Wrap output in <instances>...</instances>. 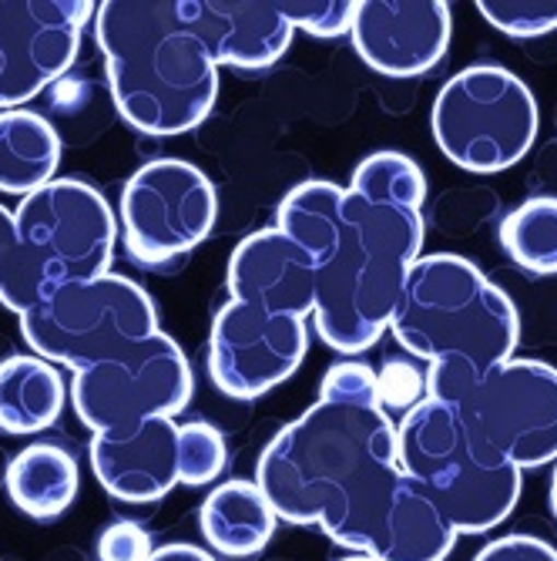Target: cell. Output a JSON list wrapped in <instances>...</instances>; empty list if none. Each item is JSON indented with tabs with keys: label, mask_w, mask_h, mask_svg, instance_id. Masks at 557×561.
I'll list each match as a JSON object with an SVG mask.
<instances>
[{
	"label": "cell",
	"mask_w": 557,
	"mask_h": 561,
	"mask_svg": "<svg viewBox=\"0 0 557 561\" xmlns=\"http://www.w3.org/2000/svg\"><path fill=\"white\" fill-rule=\"evenodd\" d=\"M256 484L279 522L323 528L357 554H373L403 484L396 424L383 407L316 400L263 450Z\"/></svg>",
	"instance_id": "obj_1"
},
{
	"label": "cell",
	"mask_w": 557,
	"mask_h": 561,
	"mask_svg": "<svg viewBox=\"0 0 557 561\" xmlns=\"http://www.w3.org/2000/svg\"><path fill=\"white\" fill-rule=\"evenodd\" d=\"M118 115L141 135L172 138L216 108L219 65L182 0H108L94 14Z\"/></svg>",
	"instance_id": "obj_2"
},
{
	"label": "cell",
	"mask_w": 557,
	"mask_h": 561,
	"mask_svg": "<svg viewBox=\"0 0 557 561\" xmlns=\"http://www.w3.org/2000/svg\"><path fill=\"white\" fill-rule=\"evenodd\" d=\"M390 330L427 364V400L440 403H461L487 370L514 360L521 343L511 296L453 252L417 260Z\"/></svg>",
	"instance_id": "obj_3"
},
{
	"label": "cell",
	"mask_w": 557,
	"mask_h": 561,
	"mask_svg": "<svg viewBox=\"0 0 557 561\" xmlns=\"http://www.w3.org/2000/svg\"><path fill=\"white\" fill-rule=\"evenodd\" d=\"M423 213L346 188L343 236L316 273V336L339 353L370 350L393 323L423 249Z\"/></svg>",
	"instance_id": "obj_4"
},
{
	"label": "cell",
	"mask_w": 557,
	"mask_h": 561,
	"mask_svg": "<svg viewBox=\"0 0 557 561\" xmlns=\"http://www.w3.org/2000/svg\"><path fill=\"white\" fill-rule=\"evenodd\" d=\"M399 471L417 481L457 535H484L508 518L524 471L497 454L457 403L423 400L396 424Z\"/></svg>",
	"instance_id": "obj_5"
},
{
	"label": "cell",
	"mask_w": 557,
	"mask_h": 561,
	"mask_svg": "<svg viewBox=\"0 0 557 561\" xmlns=\"http://www.w3.org/2000/svg\"><path fill=\"white\" fill-rule=\"evenodd\" d=\"M14 222L21 242V276L11 313L24 317L61 286L108 276L118 219L105 195L88 182H47L21 198Z\"/></svg>",
	"instance_id": "obj_6"
},
{
	"label": "cell",
	"mask_w": 557,
	"mask_h": 561,
	"mask_svg": "<svg viewBox=\"0 0 557 561\" xmlns=\"http://www.w3.org/2000/svg\"><path fill=\"white\" fill-rule=\"evenodd\" d=\"M433 141L443 156L474 175L518 165L541 128L531 88L500 65H474L453 75L430 112Z\"/></svg>",
	"instance_id": "obj_7"
},
{
	"label": "cell",
	"mask_w": 557,
	"mask_h": 561,
	"mask_svg": "<svg viewBox=\"0 0 557 561\" xmlns=\"http://www.w3.org/2000/svg\"><path fill=\"white\" fill-rule=\"evenodd\" d=\"M34 356L71 370L118 356L159 333L151 296L125 276H97L61 286L21 317Z\"/></svg>",
	"instance_id": "obj_8"
},
{
	"label": "cell",
	"mask_w": 557,
	"mask_h": 561,
	"mask_svg": "<svg viewBox=\"0 0 557 561\" xmlns=\"http://www.w3.org/2000/svg\"><path fill=\"white\" fill-rule=\"evenodd\" d=\"M192 390L188 356L159 330L118 356L74 370L71 403L88 431L112 434L159 417L175 421V414L188 407Z\"/></svg>",
	"instance_id": "obj_9"
},
{
	"label": "cell",
	"mask_w": 557,
	"mask_h": 561,
	"mask_svg": "<svg viewBox=\"0 0 557 561\" xmlns=\"http://www.w3.org/2000/svg\"><path fill=\"white\" fill-rule=\"evenodd\" d=\"M118 216L128 256L138 266H162L212 236L219 195L198 165L155 159L128 179Z\"/></svg>",
	"instance_id": "obj_10"
},
{
	"label": "cell",
	"mask_w": 557,
	"mask_h": 561,
	"mask_svg": "<svg viewBox=\"0 0 557 561\" xmlns=\"http://www.w3.org/2000/svg\"><path fill=\"white\" fill-rule=\"evenodd\" d=\"M457 407L464 421L521 471L557 461V370L550 364H500Z\"/></svg>",
	"instance_id": "obj_11"
},
{
	"label": "cell",
	"mask_w": 557,
	"mask_h": 561,
	"mask_svg": "<svg viewBox=\"0 0 557 561\" xmlns=\"http://www.w3.org/2000/svg\"><path fill=\"white\" fill-rule=\"evenodd\" d=\"M310 350V320L229 299L212 320L209 377L235 400H256L286 383Z\"/></svg>",
	"instance_id": "obj_12"
},
{
	"label": "cell",
	"mask_w": 557,
	"mask_h": 561,
	"mask_svg": "<svg viewBox=\"0 0 557 561\" xmlns=\"http://www.w3.org/2000/svg\"><path fill=\"white\" fill-rule=\"evenodd\" d=\"M88 0H0V112L24 108L78 58Z\"/></svg>",
	"instance_id": "obj_13"
},
{
	"label": "cell",
	"mask_w": 557,
	"mask_h": 561,
	"mask_svg": "<svg viewBox=\"0 0 557 561\" xmlns=\"http://www.w3.org/2000/svg\"><path fill=\"white\" fill-rule=\"evenodd\" d=\"M453 21L440 0H357L352 47L383 78H420L450 47Z\"/></svg>",
	"instance_id": "obj_14"
},
{
	"label": "cell",
	"mask_w": 557,
	"mask_h": 561,
	"mask_svg": "<svg viewBox=\"0 0 557 561\" xmlns=\"http://www.w3.org/2000/svg\"><path fill=\"white\" fill-rule=\"evenodd\" d=\"M316 273L320 266L276 226L259 229L232 249L229 299L310 320L316 313Z\"/></svg>",
	"instance_id": "obj_15"
},
{
	"label": "cell",
	"mask_w": 557,
	"mask_h": 561,
	"mask_svg": "<svg viewBox=\"0 0 557 561\" xmlns=\"http://www.w3.org/2000/svg\"><path fill=\"white\" fill-rule=\"evenodd\" d=\"M88 454L94 478L118 501L151 504L178 484V424L172 417L94 434Z\"/></svg>",
	"instance_id": "obj_16"
},
{
	"label": "cell",
	"mask_w": 557,
	"mask_h": 561,
	"mask_svg": "<svg viewBox=\"0 0 557 561\" xmlns=\"http://www.w3.org/2000/svg\"><path fill=\"white\" fill-rule=\"evenodd\" d=\"M182 11L219 68L266 71L292 44V24L259 0H182Z\"/></svg>",
	"instance_id": "obj_17"
},
{
	"label": "cell",
	"mask_w": 557,
	"mask_h": 561,
	"mask_svg": "<svg viewBox=\"0 0 557 561\" xmlns=\"http://www.w3.org/2000/svg\"><path fill=\"white\" fill-rule=\"evenodd\" d=\"M201 535L206 541L225 554V558H248L259 554L272 531H276V512L269 497L256 481H225L219 484L206 504H201Z\"/></svg>",
	"instance_id": "obj_18"
},
{
	"label": "cell",
	"mask_w": 557,
	"mask_h": 561,
	"mask_svg": "<svg viewBox=\"0 0 557 561\" xmlns=\"http://www.w3.org/2000/svg\"><path fill=\"white\" fill-rule=\"evenodd\" d=\"M457 531L443 518V512L433 504V497L403 474V484L396 491V501L386 515L383 535L373 548V558L380 561H443Z\"/></svg>",
	"instance_id": "obj_19"
},
{
	"label": "cell",
	"mask_w": 557,
	"mask_h": 561,
	"mask_svg": "<svg viewBox=\"0 0 557 561\" xmlns=\"http://www.w3.org/2000/svg\"><path fill=\"white\" fill-rule=\"evenodd\" d=\"M8 494L34 522H50L65 515L78 497V461L58 444H31L18 450L8 465Z\"/></svg>",
	"instance_id": "obj_20"
},
{
	"label": "cell",
	"mask_w": 557,
	"mask_h": 561,
	"mask_svg": "<svg viewBox=\"0 0 557 561\" xmlns=\"http://www.w3.org/2000/svg\"><path fill=\"white\" fill-rule=\"evenodd\" d=\"M61 138L44 115L14 108L0 112V192L27 198L55 182Z\"/></svg>",
	"instance_id": "obj_21"
},
{
	"label": "cell",
	"mask_w": 557,
	"mask_h": 561,
	"mask_svg": "<svg viewBox=\"0 0 557 561\" xmlns=\"http://www.w3.org/2000/svg\"><path fill=\"white\" fill-rule=\"evenodd\" d=\"M65 377L40 356H8L0 364V431L37 434L65 411Z\"/></svg>",
	"instance_id": "obj_22"
},
{
	"label": "cell",
	"mask_w": 557,
	"mask_h": 561,
	"mask_svg": "<svg viewBox=\"0 0 557 561\" xmlns=\"http://www.w3.org/2000/svg\"><path fill=\"white\" fill-rule=\"evenodd\" d=\"M343 209H346V188L326 179L299 182L279 202L276 229L292 239L306 256L323 266L343 236Z\"/></svg>",
	"instance_id": "obj_23"
},
{
	"label": "cell",
	"mask_w": 557,
	"mask_h": 561,
	"mask_svg": "<svg viewBox=\"0 0 557 561\" xmlns=\"http://www.w3.org/2000/svg\"><path fill=\"white\" fill-rule=\"evenodd\" d=\"M500 249L531 276H557V198L537 195L503 216Z\"/></svg>",
	"instance_id": "obj_24"
},
{
	"label": "cell",
	"mask_w": 557,
	"mask_h": 561,
	"mask_svg": "<svg viewBox=\"0 0 557 561\" xmlns=\"http://www.w3.org/2000/svg\"><path fill=\"white\" fill-rule=\"evenodd\" d=\"M346 188L380 206H407L423 213L427 202V175L403 151H373L357 165Z\"/></svg>",
	"instance_id": "obj_25"
},
{
	"label": "cell",
	"mask_w": 557,
	"mask_h": 561,
	"mask_svg": "<svg viewBox=\"0 0 557 561\" xmlns=\"http://www.w3.org/2000/svg\"><path fill=\"white\" fill-rule=\"evenodd\" d=\"M225 437L206 424V421H188L178 424V484L198 488L209 484L222 474L225 468Z\"/></svg>",
	"instance_id": "obj_26"
},
{
	"label": "cell",
	"mask_w": 557,
	"mask_h": 561,
	"mask_svg": "<svg viewBox=\"0 0 557 561\" xmlns=\"http://www.w3.org/2000/svg\"><path fill=\"white\" fill-rule=\"evenodd\" d=\"M480 18L500 34L531 41L557 27V0H480Z\"/></svg>",
	"instance_id": "obj_27"
},
{
	"label": "cell",
	"mask_w": 557,
	"mask_h": 561,
	"mask_svg": "<svg viewBox=\"0 0 557 561\" xmlns=\"http://www.w3.org/2000/svg\"><path fill=\"white\" fill-rule=\"evenodd\" d=\"M279 14L310 37H343L352 31V14L357 0H279Z\"/></svg>",
	"instance_id": "obj_28"
},
{
	"label": "cell",
	"mask_w": 557,
	"mask_h": 561,
	"mask_svg": "<svg viewBox=\"0 0 557 561\" xmlns=\"http://www.w3.org/2000/svg\"><path fill=\"white\" fill-rule=\"evenodd\" d=\"M320 400H336V403H352V407H380V383L376 370L367 364H336L326 370L320 383Z\"/></svg>",
	"instance_id": "obj_29"
},
{
	"label": "cell",
	"mask_w": 557,
	"mask_h": 561,
	"mask_svg": "<svg viewBox=\"0 0 557 561\" xmlns=\"http://www.w3.org/2000/svg\"><path fill=\"white\" fill-rule=\"evenodd\" d=\"M380 383V407L390 411H414L417 403L427 400V374H420L410 364H386L383 374H376Z\"/></svg>",
	"instance_id": "obj_30"
},
{
	"label": "cell",
	"mask_w": 557,
	"mask_h": 561,
	"mask_svg": "<svg viewBox=\"0 0 557 561\" xmlns=\"http://www.w3.org/2000/svg\"><path fill=\"white\" fill-rule=\"evenodd\" d=\"M151 535L135 522H115L97 535V561H151Z\"/></svg>",
	"instance_id": "obj_31"
},
{
	"label": "cell",
	"mask_w": 557,
	"mask_h": 561,
	"mask_svg": "<svg viewBox=\"0 0 557 561\" xmlns=\"http://www.w3.org/2000/svg\"><path fill=\"white\" fill-rule=\"evenodd\" d=\"M18 276H21V242H18V222L8 206H0V302L14 306L18 296Z\"/></svg>",
	"instance_id": "obj_32"
},
{
	"label": "cell",
	"mask_w": 557,
	"mask_h": 561,
	"mask_svg": "<svg viewBox=\"0 0 557 561\" xmlns=\"http://www.w3.org/2000/svg\"><path fill=\"white\" fill-rule=\"evenodd\" d=\"M474 561H557V548L534 535H503L490 541Z\"/></svg>",
	"instance_id": "obj_33"
},
{
	"label": "cell",
	"mask_w": 557,
	"mask_h": 561,
	"mask_svg": "<svg viewBox=\"0 0 557 561\" xmlns=\"http://www.w3.org/2000/svg\"><path fill=\"white\" fill-rule=\"evenodd\" d=\"M151 561H216V558L198 545H162L155 548Z\"/></svg>",
	"instance_id": "obj_34"
},
{
	"label": "cell",
	"mask_w": 557,
	"mask_h": 561,
	"mask_svg": "<svg viewBox=\"0 0 557 561\" xmlns=\"http://www.w3.org/2000/svg\"><path fill=\"white\" fill-rule=\"evenodd\" d=\"M550 512L557 518V468H554V478H550Z\"/></svg>",
	"instance_id": "obj_35"
},
{
	"label": "cell",
	"mask_w": 557,
	"mask_h": 561,
	"mask_svg": "<svg viewBox=\"0 0 557 561\" xmlns=\"http://www.w3.org/2000/svg\"><path fill=\"white\" fill-rule=\"evenodd\" d=\"M339 561H380L373 554H349V558H339Z\"/></svg>",
	"instance_id": "obj_36"
}]
</instances>
